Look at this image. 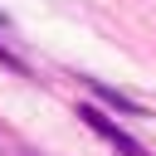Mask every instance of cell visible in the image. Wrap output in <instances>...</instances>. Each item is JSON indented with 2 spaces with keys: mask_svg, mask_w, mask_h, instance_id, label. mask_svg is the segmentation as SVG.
Masks as SVG:
<instances>
[{
  "mask_svg": "<svg viewBox=\"0 0 156 156\" xmlns=\"http://www.w3.org/2000/svg\"><path fill=\"white\" fill-rule=\"evenodd\" d=\"M78 122H83L88 132H98V136H102L112 151H122V156H146V151H141V141H132V136H127V132H122V127H117V122H112L102 107H88V102H78Z\"/></svg>",
  "mask_w": 156,
  "mask_h": 156,
  "instance_id": "6da1fadb",
  "label": "cell"
},
{
  "mask_svg": "<svg viewBox=\"0 0 156 156\" xmlns=\"http://www.w3.org/2000/svg\"><path fill=\"white\" fill-rule=\"evenodd\" d=\"M88 83H93V93H98L102 102H112V107H122V112H141V107H136V102H132L127 93H117V88H107L102 78H88Z\"/></svg>",
  "mask_w": 156,
  "mask_h": 156,
  "instance_id": "7a4b0ae2",
  "label": "cell"
},
{
  "mask_svg": "<svg viewBox=\"0 0 156 156\" xmlns=\"http://www.w3.org/2000/svg\"><path fill=\"white\" fill-rule=\"evenodd\" d=\"M0 63H5V68H10V73H24V63H20V58H15V54H10V49H5V44H0Z\"/></svg>",
  "mask_w": 156,
  "mask_h": 156,
  "instance_id": "3957f363",
  "label": "cell"
},
{
  "mask_svg": "<svg viewBox=\"0 0 156 156\" xmlns=\"http://www.w3.org/2000/svg\"><path fill=\"white\" fill-rule=\"evenodd\" d=\"M0 24H5V15H0Z\"/></svg>",
  "mask_w": 156,
  "mask_h": 156,
  "instance_id": "277c9868",
  "label": "cell"
}]
</instances>
